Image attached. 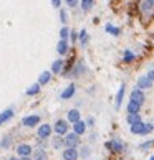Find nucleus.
<instances>
[{
	"label": "nucleus",
	"instance_id": "obj_1",
	"mask_svg": "<svg viewBox=\"0 0 154 160\" xmlns=\"http://www.w3.org/2000/svg\"><path fill=\"white\" fill-rule=\"evenodd\" d=\"M138 10H139V13L144 20L152 18L154 17V0H139Z\"/></svg>",
	"mask_w": 154,
	"mask_h": 160
},
{
	"label": "nucleus",
	"instance_id": "obj_2",
	"mask_svg": "<svg viewBox=\"0 0 154 160\" xmlns=\"http://www.w3.org/2000/svg\"><path fill=\"white\" fill-rule=\"evenodd\" d=\"M106 149H109L111 152H116V153H119L124 150V144L121 140H118V139H113V140H108L106 142Z\"/></svg>",
	"mask_w": 154,
	"mask_h": 160
},
{
	"label": "nucleus",
	"instance_id": "obj_3",
	"mask_svg": "<svg viewBox=\"0 0 154 160\" xmlns=\"http://www.w3.org/2000/svg\"><path fill=\"white\" fill-rule=\"evenodd\" d=\"M53 130L58 134V135H65L68 132V122L66 121H63V119H58L55 122V127H53Z\"/></svg>",
	"mask_w": 154,
	"mask_h": 160
},
{
	"label": "nucleus",
	"instance_id": "obj_4",
	"mask_svg": "<svg viewBox=\"0 0 154 160\" xmlns=\"http://www.w3.org/2000/svg\"><path fill=\"white\" fill-rule=\"evenodd\" d=\"M80 152L75 149V147H66L63 150V160H78Z\"/></svg>",
	"mask_w": 154,
	"mask_h": 160
},
{
	"label": "nucleus",
	"instance_id": "obj_5",
	"mask_svg": "<svg viewBox=\"0 0 154 160\" xmlns=\"http://www.w3.org/2000/svg\"><path fill=\"white\" fill-rule=\"evenodd\" d=\"M80 144V135L78 134H75V132H72V134H66V137H65V145L66 147H75L76 149V145Z\"/></svg>",
	"mask_w": 154,
	"mask_h": 160
},
{
	"label": "nucleus",
	"instance_id": "obj_6",
	"mask_svg": "<svg viewBox=\"0 0 154 160\" xmlns=\"http://www.w3.org/2000/svg\"><path fill=\"white\" fill-rule=\"evenodd\" d=\"M131 101H134V102H138V104H143L144 101H146V96H144L143 89H139V88L133 89V92H131Z\"/></svg>",
	"mask_w": 154,
	"mask_h": 160
},
{
	"label": "nucleus",
	"instance_id": "obj_7",
	"mask_svg": "<svg viewBox=\"0 0 154 160\" xmlns=\"http://www.w3.org/2000/svg\"><path fill=\"white\" fill-rule=\"evenodd\" d=\"M22 124L25 127H35L37 124H40V116H27V117H23Z\"/></svg>",
	"mask_w": 154,
	"mask_h": 160
},
{
	"label": "nucleus",
	"instance_id": "obj_8",
	"mask_svg": "<svg viewBox=\"0 0 154 160\" xmlns=\"http://www.w3.org/2000/svg\"><path fill=\"white\" fill-rule=\"evenodd\" d=\"M51 134V127L48 126V124H41V126L38 127V137L40 139H48Z\"/></svg>",
	"mask_w": 154,
	"mask_h": 160
},
{
	"label": "nucleus",
	"instance_id": "obj_9",
	"mask_svg": "<svg viewBox=\"0 0 154 160\" xmlns=\"http://www.w3.org/2000/svg\"><path fill=\"white\" fill-rule=\"evenodd\" d=\"M17 153H19L20 157H30L32 147L28 145V144H20L19 147H17Z\"/></svg>",
	"mask_w": 154,
	"mask_h": 160
},
{
	"label": "nucleus",
	"instance_id": "obj_10",
	"mask_svg": "<svg viewBox=\"0 0 154 160\" xmlns=\"http://www.w3.org/2000/svg\"><path fill=\"white\" fill-rule=\"evenodd\" d=\"M151 86H152V81L147 78V76H141V78L138 79V88L139 89H149Z\"/></svg>",
	"mask_w": 154,
	"mask_h": 160
},
{
	"label": "nucleus",
	"instance_id": "obj_11",
	"mask_svg": "<svg viewBox=\"0 0 154 160\" xmlns=\"http://www.w3.org/2000/svg\"><path fill=\"white\" fill-rule=\"evenodd\" d=\"M86 126H88V124H86V122H83V121L75 122V124H73V132H75V134H78V135L85 134V132H86Z\"/></svg>",
	"mask_w": 154,
	"mask_h": 160
},
{
	"label": "nucleus",
	"instance_id": "obj_12",
	"mask_svg": "<svg viewBox=\"0 0 154 160\" xmlns=\"http://www.w3.org/2000/svg\"><path fill=\"white\" fill-rule=\"evenodd\" d=\"M124 89H126V86L121 84L119 91H118V94H116V101H114V108H116V109L121 108V102H123V98H124Z\"/></svg>",
	"mask_w": 154,
	"mask_h": 160
},
{
	"label": "nucleus",
	"instance_id": "obj_13",
	"mask_svg": "<svg viewBox=\"0 0 154 160\" xmlns=\"http://www.w3.org/2000/svg\"><path fill=\"white\" fill-rule=\"evenodd\" d=\"M75 91H76V88H75V84H70L66 89H65L63 92H61V99H70V98H73L75 96Z\"/></svg>",
	"mask_w": 154,
	"mask_h": 160
},
{
	"label": "nucleus",
	"instance_id": "obj_14",
	"mask_svg": "<svg viewBox=\"0 0 154 160\" xmlns=\"http://www.w3.org/2000/svg\"><path fill=\"white\" fill-rule=\"evenodd\" d=\"M56 51L60 53V55H66V53H68V43H66V40H60V41H58Z\"/></svg>",
	"mask_w": 154,
	"mask_h": 160
},
{
	"label": "nucleus",
	"instance_id": "obj_15",
	"mask_svg": "<svg viewBox=\"0 0 154 160\" xmlns=\"http://www.w3.org/2000/svg\"><path fill=\"white\" fill-rule=\"evenodd\" d=\"M50 79H51V73H50V71H43V73L40 74V78H38V84L40 86L41 84H48Z\"/></svg>",
	"mask_w": 154,
	"mask_h": 160
},
{
	"label": "nucleus",
	"instance_id": "obj_16",
	"mask_svg": "<svg viewBox=\"0 0 154 160\" xmlns=\"http://www.w3.org/2000/svg\"><path fill=\"white\" fill-rule=\"evenodd\" d=\"M141 109V104L134 102V101H129L128 102V114H138Z\"/></svg>",
	"mask_w": 154,
	"mask_h": 160
},
{
	"label": "nucleus",
	"instance_id": "obj_17",
	"mask_svg": "<svg viewBox=\"0 0 154 160\" xmlns=\"http://www.w3.org/2000/svg\"><path fill=\"white\" fill-rule=\"evenodd\" d=\"M68 121L75 124V122H78L80 121V111L78 109H72V111H68Z\"/></svg>",
	"mask_w": 154,
	"mask_h": 160
},
{
	"label": "nucleus",
	"instance_id": "obj_18",
	"mask_svg": "<svg viewBox=\"0 0 154 160\" xmlns=\"http://www.w3.org/2000/svg\"><path fill=\"white\" fill-rule=\"evenodd\" d=\"M136 60V55L131 51V50H124V53H123V61L124 63H131V61H134Z\"/></svg>",
	"mask_w": 154,
	"mask_h": 160
},
{
	"label": "nucleus",
	"instance_id": "obj_19",
	"mask_svg": "<svg viewBox=\"0 0 154 160\" xmlns=\"http://www.w3.org/2000/svg\"><path fill=\"white\" fill-rule=\"evenodd\" d=\"M106 32H108L109 35H113V37H119V33H121V30L118 27H114V25H111V23H108L106 25V28H104Z\"/></svg>",
	"mask_w": 154,
	"mask_h": 160
},
{
	"label": "nucleus",
	"instance_id": "obj_20",
	"mask_svg": "<svg viewBox=\"0 0 154 160\" xmlns=\"http://www.w3.org/2000/svg\"><path fill=\"white\" fill-rule=\"evenodd\" d=\"M126 121H128L129 126H133V124H138V122H141V116H139V112H138V114H128Z\"/></svg>",
	"mask_w": 154,
	"mask_h": 160
},
{
	"label": "nucleus",
	"instance_id": "obj_21",
	"mask_svg": "<svg viewBox=\"0 0 154 160\" xmlns=\"http://www.w3.org/2000/svg\"><path fill=\"white\" fill-rule=\"evenodd\" d=\"M94 5V0H81V10L83 12H90Z\"/></svg>",
	"mask_w": 154,
	"mask_h": 160
},
{
	"label": "nucleus",
	"instance_id": "obj_22",
	"mask_svg": "<svg viewBox=\"0 0 154 160\" xmlns=\"http://www.w3.org/2000/svg\"><path fill=\"white\" fill-rule=\"evenodd\" d=\"M61 68H63V60H56L55 63L51 64V73L58 74V73L61 71Z\"/></svg>",
	"mask_w": 154,
	"mask_h": 160
},
{
	"label": "nucleus",
	"instance_id": "obj_23",
	"mask_svg": "<svg viewBox=\"0 0 154 160\" xmlns=\"http://www.w3.org/2000/svg\"><path fill=\"white\" fill-rule=\"evenodd\" d=\"M12 117H13V111H12V109H7V111H3L2 114H0V121L5 122V121L12 119Z\"/></svg>",
	"mask_w": 154,
	"mask_h": 160
},
{
	"label": "nucleus",
	"instance_id": "obj_24",
	"mask_svg": "<svg viewBox=\"0 0 154 160\" xmlns=\"http://www.w3.org/2000/svg\"><path fill=\"white\" fill-rule=\"evenodd\" d=\"M38 92H40V84H38V82H37V84H33V86H30L27 89L28 96H35V94H38Z\"/></svg>",
	"mask_w": 154,
	"mask_h": 160
},
{
	"label": "nucleus",
	"instance_id": "obj_25",
	"mask_svg": "<svg viewBox=\"0 0 154 160\" xmlns=\"http://www.w3.org/2000/svg\"><path fill=\"white\" fill-rule=\"evenodd\" d=\"M88 40H90V38H88L86 30H81V32H80V43H81L83 46H86V45H88Z\"/></svg>",
	"mask_w": 154,
	"mask_h": 160
},
{
	"label": "nucleus",
	"instance_id": "obj_26",
	"mask_svg": "<svg viewBox=\"0 0 154 160\" xmlns=\"http://www.w3.org/2000/svg\"><path fill=\"white\" fill-rule=\"evenodd\" d=\"M152 147H154V140H147V142L139 145V149L141 150H149V149H152Z\"/></svg>",
	"mask_w": 154,
	"mask_h": 160
},
{
	"label": "nucleus",
	"instance_id": "obj_27",
	"mask_svg": "<svg viewBox=\"0 0 154 160\" xmlns=\"http://www.w3.org/2000/svg\"><path fill=\"white\" fill-rule=\"evenodd\" d=\"M61 145H65V139H60V137H56L55 140H53V147H55V149H60Z\"/></svg>",
	"mask_w": 154,
	"mask_h": 160
},
{
	"label": "nucleus",
	"instance_id": "obj_28",
	"mask_svg": "<svg viewBox=\"0 0 154 160\" xmlns=\"http://www.w3.org/2000/svg\"><path fill=\"white\" fill-rule=\"evenodd\" d=\"M90 153H91L90 147H83V149H81V152H80V155H81L83 158H88V157H90Z\"/></svg>",
	"mask_w": 154,
	"mask_h": 160
},
{
	"label": "nucleus",
	"instance_id": "obj_29",
	"mask_svg": "<svg viewBox=\"0 0 154 160\" xmlns=\"http://www.w3.org/2000/svg\"><path fill=\"white\" fill-rule=\"evenodd\" d=\"M68 35H70V30L66 27H63L61 30H60V37H61V40H66L68 38Z\"/></svg>",
	"mask_w": 154,
	"mask_h": 160
},
{
	"label": "nucleus",
	"instance_id": "obj_30",
	"mask_svg": "<svg viewBox=\"0 0 154 160\" xmlns=\"http://www.w3.org/2000/svg\"><path fill=\"white\" fill-rule=\"evenodd\" d=\"M35 158H37V160H45V152L38 150V152H37V155H35Z\"/></svg>",
	"mask_w": 154,
	"mask_h": 160
},
{
	"label": "nucleus",
	"instance_id": "obj_31",
	"mask_svg": "<svg viewBox=\"0 0 154 160\" xmlns=\"http://www.w3.org/2000/svg\"><path fill=\"white\" fill-rule=\"evenodd\" d=\"M60 17H61V22L66 23V12H65V10H60Z\"/></svg>",
	"mask_w": 154,
	"mask_h": 160
},
{
	"label": "nucleus",
	"instance_id": "obj_32",
	"mask_svg": "<svg viewBox=\"0 0 154 160\" xmlns=\"http://www.w3.org/2000/svg\"><path fill=\"white\" fill-rule=\"evenodd\" d=\"M51 5H53L55 8H58V7L61 5V0H51Z\"/></svg>",
	"mask_w": 154,
	"mask_h": 160
},
{
	"label": "nucleus",
	"instance_id": "obj_33",
	"mask_svg": "<svg viewBox=\"0 0 154 160\" xmlns=\"http://www.w3.org/2000/svg\"><path fill=\"white\" fill-rule=\"evenodd\" d=\"M65 2H66V3L70 5V7H75V5L78 3V0H65Z\"/></svg>",
	"mask_w": 154,
	"mask_h": 160
},
{
	"label": "nucleus",
	"instance_id": "obj_34",
	"mask_svg": "<svg viewBox=\"0 0 154 160\" xmlns=\"http://www.w3.org/2000/svg\"><path fill=\"white\" fill-rule=\"evenodd\" d=\"M8 145H10V139H3V140H2V147H5V149H7Z\"/></svg>",
	"mask_w": 154,
	"mask_h": 160
},
{
	"label": "nucleus",
	"instance_id": "obj_35",
	"mask_svg": "<svg viewBox=\"0 0 154 160\" xmlns=\"http://www.w3.org/2000/svg\"><path fill=\"white\" fill-rule=\"evenodd\" d=\"M146 76H147V78H149L151 81H154V69H151V71H149V73H147Z\"/></svg>",
	"mask_w": 154,
	"mask_h": 160
},
{
	"label": "nucleus",
	"instance_id": "obj_36",
	"mask_svg": "<svg viewBox=\"0 0 154 160\" xmlns=\"http://www.w3.org/2000/svg\"><path fill=\"white\" fill-rule=\"evenodd\" d=\"M93 122H94V119H93V117H90V119H88V126H93Z\"/></svg>",
	"mask_w": 154,
	"mask_h": 160
},
{
	"label": "nucleus",
	"instance_id": "obj_37",
	"mask_svg": "<svg viewBox=\"0 0 154 160\" xmlns=\"http://www.w3.org/2000/svg\"><path fill=\"white\" fill-rule=\"evenodd\" d=\"M20 160H32V158H30V157H22Z\"/></svg>",
	"mask_w": 154,
	"mask_h": 160
},
{
	"label": "nucleus",
	"instance_id": "obj_38",
	"mask_svg": "<svg viewBox=\"0 0 154 160\" xmlns=\"http://www.w3.org/2000/svg\"><path fill=\"white\" fill-rule=\"evenodd\" d=\"M8 160H19V158H15V157H12V158H8Z\"/></svg>",
	"mask_w": 154,
	"mask_h": 160
},
{
	"label": "nucleus",
	"instance_id": "obj_39",
	"mask_svg": "<svg viewBox=\"0 0 154 160\" xmlns=\"http://www.w3.org/2000/svg\"><path fill=\"white\" fill-rule=\"evenodd\" d=\"M149 160H154V155H152V157H151V158H149Z\"/></svg>",
	"mask_w": 154,
	"mask_h": 160
},
{
	"label": "nucleus",
	"instance_id": "obj_40",
	"mask_svg": "<svg viewBox=\"0 0 154 160\" xmlns=\"http://www.w3.org/2000/svg\"><path fill=\"white\" fill-rule=\"evenodd\" d=\"M152 46H154V40H152Z\"/></svg>",
	"mask_w": 154,
	"mask_h": 160
},
{
	"label": "nucleus",
	"instance_id": "obj_41",
	"mask_svg": "<svg viewBox=\"0 0 154 160\" xmlns=\"http://www.w3.org/2000/svg\"><path fill=\"white\" fill-rule=\"evenodd\" d=\"M0 124H2V121H0Z\"/></svg>",
	"mask_w": 154,
	"mask_h": 160
}]
</instances>
